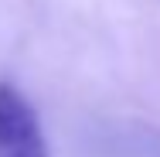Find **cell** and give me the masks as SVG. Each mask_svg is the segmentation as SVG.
I'll return each instance as SVG.
<instances>
[{
	"mask_svg": "<svg viewBox=\"0 0 160 157\" xmlns=\"http://www.w3.org/2000/svg\"><path fill=\"white\" fill-rule=\"evenodd\" d=\"M0 157H51L34 106L10 82H0Z\"/></svg>",
	"mask_w": 160,
	"mask_h": 157,
	"instance_id": "6da1fadb",
	"label": "cell"
}]
</instances>
